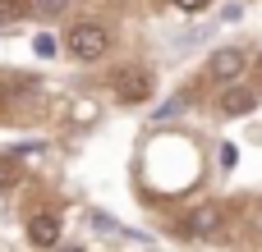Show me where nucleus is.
<instances>
[{
  "mask_svg": "<svg viewBox=\"0 0 262 252\" xmlns=\"http://www.w3.org/2000/svg\"><path fill=\"white\" fill-rule=\"evenodd\" d=\"M64 41H69V55L83 60V64H92V60L106 55V28L101 23H74Z\"/></svg>",
  "mask_w": 262,
  "mask_h": 252,
  "instance_id": "f257e3e1",
  "label": "nucleus"
},
{
  "mask_svg": "<svg viewBox=\"0 0 262 252\" xmlns=\"http://www.w3.org/2000/svg\"><path fill=\"white\" fill-rule=\"evenodd\" d=\"M115 96L129 101V106H138V101L152 96V78H147L143 69H120V73H115Z\"/></svg>",
  "mask_w": 262,
  "mask_h": 252,
  "instance_id": "f03ea898",
  "label": "nucleus"
},
{
  "mask_svg": "<svg viewBox=\"0 0 262 252\" xmlns=\"http://www.w3.org/2000/svg\"><path fill=\"white\" fill-rule=\"evenodd\" d=\"M212 78H221V83H235V78H244V69H249V55L244 51H235V46H226V51H216L212 55Z\"/></svg>",
  "mask_w": 262,
  "mask_h": 252,
  "instance_id": "7ed1b4c3",
  "label": "nucleus"
},
{
  "mask_svg": "<svg viewBox=\"0 0 262 252\" xmlns=\"http://www.w3.org/2000/svg\"><path fill=\"white\" fill-rule=\"evenodd\" d=\"M253 106H258V92L253 87H226L221 92V115H253Z\"/></svg>",
  "mask_w": 262,
  "mask_h": 252,
  "instance_id": "20e7f679",
  "label": "nucleus"
},
{
  "mask_svg": "<svg viewBox=\"0 0 262 252\" xmlns=\"http://www.w3.org/2000/svg\"><path fill=\"white\" fill-rule=\"evenodd\" d=\"M28 239H32V248H55L60 243V220L55 216H32L28 220Z\"/></svg>",
  "mask_w": 262,
  "mask_h": 252,
  "instance_id": "39448f33",
  "label": "nucleus"
},
{
  "mask_svg": "<svg viewBox=\"0 0 262 252\" xmlns=\"http://www.w3.org/2000/svg\"><path fill=\"white\" fill-rule=\"evenodd\" d=\"M180 230H184V234H216V230H221V207H198Z\"/></svg>",
  "mask_w": 262,
  "mask_h": 252,
  "instance_id": "423d86ee",
  "label": "nucleus"
},
{
  "mask_svg": "<svg viewBox=\"0 0 262 252\" xmlns=\"http://www.w3.org/2000/svg\"><path fill=\"white\" fill-rule=\"evenodd\" d=\"M32 9H37L41 18H55V14L64 9V0H32Z\"/></svg>",
  "mask_w": 262,
  "mask_h": 252,
  "instance_id": "0eeeda50",
  "label": "nucleus"
},
{
  "mask_svg": "<svg viewBox=\"0 0 262 252\" xmlns=\"http://www.w3.org/2000/svg\"><path fill=\"white\" fill-rule=\"evenodd\" d=\"M207 5H212V0H175V9H180V14H203Z\"/></svg>",
  "mask_w": 262,
  "mask_h": 252,
  "instance_id": "6e6552de",
  "label": "nucleus"
},
{
  "mask_svg": "<svg viewBox=\"0 0 262 252\" xmlns=\"http://www.w3.org/2000/svg\"><path fill=\"white\" fill-rule=\"evenodd\" d=\"M14 14H23V5H18V0H0V23L14 18Z\"/></svg>",
  "mask_w": 262,
  "mask_h": 252,
  "instance_id": "1a4fd4ad",
  "label": "nucleus"
},
{
  "mask_svg": "<svg viewBox=\"0 0 262 252\" xmlns=\"http://www.w3.org/2000/svg\"><path fill=\"white\" fill-rule=\"evenodd\" d=\"M9 179H14V161H9V156H0V188H5Z\"/></svg>",
  "mask_w": 262,
  "mask_h": 252,
  "instance_id": "9d476101",
  "label": "nucleus"
},
{
  "mask_svg": "<svg viewBox=\"0 0 262 252\" xmlns=\"http://www.w3.org/2000/svg\"><path fill=\"white\" fill-rule=\"evenodd\" d=\"M37 55H55V37H37Z\"/></svg>",
  "mask_w": 262,
  "mask_h": 252,
  "instance_id": "9b49d317",
  "label": "nucleus"
},
{
  "mask_svg": "<svg viewBox=\"0 0 262 252\" xmlns=\"http://www.w3.org/2000/svg\"><path fill=\"white\" fill-rule=\"evenodd\" d=\"M180 106H184V101H166V106H161V115H157V119H170V115H180Z\"/></svg>",
  "mask_w": 262,
  "mask_h": 252,
  "instance_id": "f8f14e48",
  "label": "nucleus"
},
{
  "mask_svg": "<svg viewBox=\"0 0 262 252\" xmlns=\"http://www.w3.org/2000/svg\"><path fill=\"white\" fill-rule=\"evenodd\" d=\"M69 252H83V248H69Z\"/></svg>",
  "mask_w": 262,
  "mask_h": 252,
  "instance_id": "ddd939ff",
  "label": "nucleus"
}]
</instances>
